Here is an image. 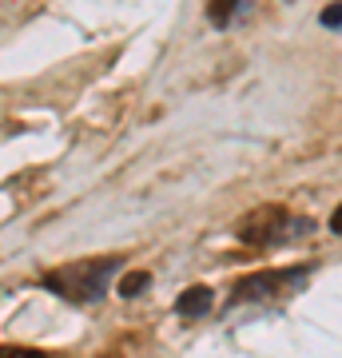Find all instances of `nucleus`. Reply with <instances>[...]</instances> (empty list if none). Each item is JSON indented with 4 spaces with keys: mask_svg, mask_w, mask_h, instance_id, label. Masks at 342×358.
Returning a JSON list of instances; mask_svg holds the SVG:
<instances>
[{
    "mask_svg": "<svg viewBox=\"0 0 342 358\" xmlns=\"http://www.w3.org/2000/svg\"><path fill=\"white\" fill-rule=\"evenodd\" d=\"M124 267V259L112 255V259H88V263H68V267H56L48 271L40 287L52 294H60L68 303H80V307H92V303H100L108 299V282L112 275Z\"/></svg>",
    "mask_w": 342,
    "mask_h": 358,
    "instance_id": "obj_1",
    "label": "nucleus"
},
{
    "mask_svg": "<svg viewBox=\"0 0 342 358\" xmlns=\"http://www.w3.org/2000/svg\"><path fill=\"white\" fill-rule=\"evenodd\" d=\"M311 279V263L303 267H287V271H255L247 279L235 282L231 303H271V299H287L294 287H303Z\"/></svg>",
    "mask_w": 342,
    "mask_h": 358,
    "instance_id": "obj_2",
    "label": "nucleus"
},
{
    "mask_svg": "<svg viewBox=\"0 0 342 358\" xmlns=\"http://www.w3.org/2000/svg\"><path fill=\"white\" fill-rule=\"evenodd\" d=\"M287 231H294L291 211L283 203H263L239 223V243L243 247H275Z\"/></svg>",
    "mask_w": 342,
    "mask_h": 358,
    "instance_id": "obj_3",
    "label": "nucleus"
},
{
    "mask_svg": "<svg viewBox=\"0 0 342 358\" xmlns=\"http://www.w3.org/2000/svg\"><path fill=\"white\" fill-rule=\"evenodd\" d=\"M211 299H215V294L207 291V287H187V291L176 299V310L183 319H203V315L211 310Z\"/></svg>",
    "mask_w": 342,
    "mask_h": 358,
    "instance_id": "obj_4",
    "label": "nucleus"
},
{
    "mask_svg": "<svg viewBox=\"0 0 342 358\" xmlns=\"http://www.w3.org/2000/svg\"><path fill=\"white\" fill-rule=\"evenodd\" d=\"M235 4H239V0H207V20L215 28H227L231 20H235Z\"/></svg>",
    "mask_w": 342,
    "mask_h": 358,
    "instance_id": "obj_5",
    "label": "nucleus"
},
{
    "mask_svg": "<svg viewBox=\"0 0 342 358\" xmlns=\"http://www.w3.org/2000/svg\"><path fill=\"white\" fill-rule=\"evenodd\" d=\"M148 287H152V275H148V271H131V275L120 279V294H124V299H136V294H143Z\"/></svg>",
    "mask_w": 342,
    "mask_h": 358,
    "instance_id": "obj_6",
    "label": "nucleus"
},
{
    "mask_svg": "<svg viewBox=\"0 0 342 358\" xmlns=\"http://www.w3.org/2000/svg\"><path fill=\"white\" fill-rule=\"evenodd\" d=\"M0 358H48V355L28 350V346H0Z\"/></svg>",
    "mask_w": 342,
    "mask_h": 358,
    "instance_id": "obj_7",
    "label": "nucleus"
},
{
    "mask_svg": "<svg viewBox=\"0 0 342 358\" xmlns=\"http://www.w3.org/2000/svg\"><path fill=\"white\" fill-rule=\"evenodd\" d=\"M322 24H327V28H342V4H330L327 13H322Z\"/></svg>",
    "mask_w": 342,
    "mask_h": 358,
    "instance_id": "obj_8",
    "label": "nucleus"
},
{
    "mask_svg": "<svg viewBox=\"0 0 342 358\" xmlns=\"http://www.w3.org/2000/svg\"><path fill=\"white\" fill-rule=\"evenodd\" d=\"M330 231H334V235H342V203H339V211L330 215Z\"/></svg>",
    "mask_w": 342,
    "mask_h": 358,
    "instance_id": "obj_9",
    "label": "nucleus"
}]
</instances>
